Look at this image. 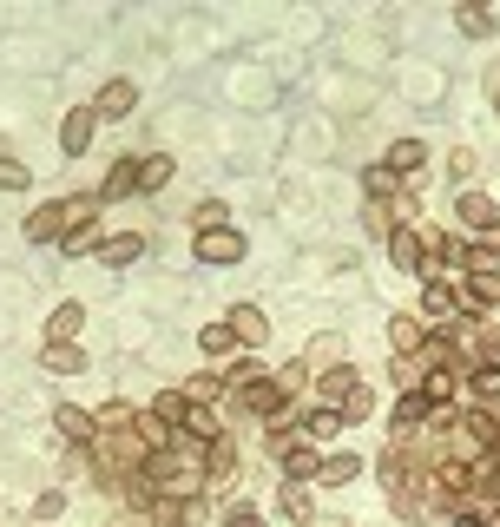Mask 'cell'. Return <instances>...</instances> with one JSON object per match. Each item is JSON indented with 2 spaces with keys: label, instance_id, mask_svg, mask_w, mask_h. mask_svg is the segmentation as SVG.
Returning <instances> with one entry per match:
<instances>
[{
  "label": "cell",
  "instance_id": "1",
  "mask_svg": "<svg viewBox=\"0 0 500 527\" xmlns=\"http://www.w3.org/2000/svg\"><path fill=\"white\" fill-rule=\"evenodd\" d=\"M461 435H454V448H500V409H461Z\"/></svg>",
  "mask_w": 500,
  "mask_h": 527
},
{
  "label": "cell",
  "instance_id": "2",
  "mask_svg": "<svg viewBox=\"0 0 500 527\" xmlns=\"http://www.w3.org/2000/svg\"><path fill=\"white\" fill-rule=\"evenodd\" d=\"M237 402H244L250 416H270V422H277V416H290V389H283V383H270V376H264V383H250V389H237Z\"/></svg>",
  "mask_w": 500,
  "mask_h": 527
},
{
  "label": "cell",
  "instance_id": "3",
  "mask_svg": "<svg viewBox=\"0 0 500 527\" xmlns=\"http://www.w3.org/2000/svg\"><path fill=\"white\" fill-rule=\"evenodd\" d=\"M198 264H237V257H244V231H231V224H224V231H198Z\"/></svg>",
  "mask_w": 500,
  "mask_h": 527
},
{
  "label": "cell",
  "instance_id": "4",
  "mask_svg": "<svg viewBox=\"0 0 500 527\" xmlns=\"http://www.w3.org/2000/svg\"><path fill=\"white\" fill-rule=\"evenodd\" d=\"M389 257L402 264V271H415V277L435 271V264H428V238H415L408 224H395V231H389Z\"/></svg>",
  "mask_w": 500,
  "mask_h": 527
},
{
  "label": "cell",
  "instance_id": "5",
  "mask_svg": "<svg viewBox=\"0 0 500 527\" xmlns=\"http://www.w3.org/2000/svg\"><path fill=\"white\" fill-rule=\"evenodd\" d=\"M422 317L435 323V330H448V323L461 317V290L441 284V277H428V290H422Z\"/></svg>",
  "mask_w": 500,
  "mask_h": 527
},
{
  "label": "cell",
  "instance_id": "6",
  "mask_svg": "<svg viewBox=\"0 0 500 527\" xmlns=\"http://www.w3.org/2000/svg\"><path fill=\"white\" fill-rule=\"evenodd\" d=\"M93 126H99V112L93 106H73L60 119V145H66V159H86V145H93Z\"/></svg>",
  "mask_w": 500,
  "mask_h": 527
},
{
  "label": "cell",
  "instance_id": "7",
  "mask_svg": "<svg viewBox=\"0 0 500 527\" xmlns=\"http://www.w3.org/2000/svg\"><path fill=\"white\" fill-rule=\"evenodd\" d=\"M454 211H461L468 231H500V205L487 192H454Z\"/></svg>",
  "mask_w": 500,
  "mask_h": 527
},
{
  "label": "cell",
  "instance_id": "8",
  "mask_svg": "<svg viewBox=\"0 0 500 527\" xmlns=\"http://www.w3.org/2000/svg\"><path fill=\"white\" fill-rule=\"evenodd\" d=\"M99 264H106V271H125V264H139L145 257V231H125V238H99Z\"/></svg>",
  "mask_w": 500,
  "mask_h": 527
},
{
  "label": "cell",
  "instance_id": "9",
  "mask_svg": "<svg viewBox=\"0 0 500 527\" xmlns=\"http://www.w3.org/2000/svg\"><path fill=\"white\" fill-rule=\"evenodd\" d=\"M132 106H139V86H132V80H106L93 93V112H99V119H125Z\"/></svg>",
  "mask_w": 500,
  "mask_h": 527
},
{
  "label": "cell",
  "instance_id": "10",
  "mask_svg": "<svg viewBox=\"0 0 500 527\" xmlns=\"http://www.w3.org/2000/svg\"><path fill=\"white\" fill-rule=\"evenodd\" d=\"M277 455H283V475H290V481L323 475V455H316V442H297V435H290V442H283Z\"/></svg>",
  "mask_w": 500,
  "mask_h": 527
},
{
  "label": "cell",
  "instance_id": "11",
  "mask_svg": "<svg viewBox=\"0 0 500 527\" xmlns=\"http://www.w3.org/2000/svg\"><path fill=\"white\" fill-rule=\"evenodd\" d=\"M231 330H237V343H244V350L257 356V343L270 336V317H264L257 304H237V310H231Z\"/></svg>",
  "mask_w": 500,
  "mask_h": 527
},
{
  "label": "cell",
  "instance_id": "12",
  "mask_svg": "<svg viewBox=\"0 0 500 527\" xmlns=\"http://www.w3.org/2000/svg\"><path fill=\"white\" fill-rule=\"evenodd\" d=\"M139 192V159H119L106 172V185H99V205H119V198H132Z\"/></svg>",
  "mask_w": 500,
  "mask_h": 527
},
{
  "label": "cell",
  "instance_id": "13",
  "mask_svg": "<svg viewBox=\"0 0 500 527\" xmlns=\"http://www.w3.org/2000/svg\"><path fill=\"white\" fill-rule=\"evenodd\" d=\"M231 475H237V442H224V435H218V442L204 448V481H211V488H224Z\"/></svg>",
  "mask_w": 500,
  "mask_h": 527
},
{
  "label": "cell",
  "instance_id": "14",
  "mask_svg": "<svg viewBox=\"0 0 500 527\" xmlns=\"http://www.w3.org/2000/svg\"><path fill=\"white\" fill-rule=\"evenodd\" d=\"M428 416H435V409H428V402L415 396V389H402V402H395V442H408V435L422 429Z\"/></svg>",
  "mask_w": 500,
  "mask_h": 527
},
{
  "label": "cell",
  "instance_id": "15",
  "mask_svg": "<svg viewBox=\"0 0 500 527\" xmlns=\"http://www.w3.org/2000/svg\"><path fill=\"white\" fill-rule=\"evenodd\" d=\"M53 429H60L66 442H79V448L99 435V429H93V416H86V409H73V402H60V409H53Z\"/></svg>",
  "mask_w": 500,
  "mask_h": 527
},
{
  "label": "cell",
  "instance_id": "16",
  "mask_svg": "<svg viewBox=\"0 0 500 527\" xmlns=\"http://www.w3.org/2000/svg\"><path fill=\"white\" fill-rule=\"evenodd\" d=\"M422 159H428V145H422V139H395L382 165H389L395 178H415V172H422Z\"/></svg>",
  "mask_w": 500,
  "mask_h": 527
},
{
  "label": "cell",
  "instance_id": "17",
  "mask_svg": "<svg viewBox=\"0 0 500 527\" xmlns=\"http://www.w3.org/2000/svg\"><path fill=\"white\" fill-rule=\"evenodd\" d=\"M40 369H53V376H79V369H86V350H79V343H47V350H40Z\"/></svg>",
  "mask_w": 500,
  "mask_h": 527
},
{
  "label": "cell",
  "instance_id": "18",
  "mask_svg": "<svg viewBox=\"0 0 500 527\" xmlns=\"http://www.w3.org/2000/svg\"><path fill=\"white\" fill-rule=\"evenodd\" d=\"M454 389H461V383H454V369H428L415 396H422L428 409H448V402H454Z\"/></svg>",
  "mask_w": 500,
  "mask_h": 527
},
{
  "label": "cell",
  "instance_id": "19",
  "mask_svg": "<svg viewBox=\"0 0 500 527\" xmlns=\"http://www.w3.org/2000/svg\"><path fill=\"white\" fill-rule=\"evenodd\" d=\"M185 416H191V396H185V389H165V396L152 402V422H165V429H185Z\"/></svg>",
  "mask_w": 500,
  "mask_h": 527
},
{
  "label": "cell",
  "instance_id": "20",
  "mask_svg": "<svg viewBox=\"0 0 500 527\" xmlns=\"http://www.w3.org/2000/svg\"><path fill=\"white\" fill-rule=\"evenodd\" d=\"M79 323H86V304H60V310L47 317V343H73Z\"/></svg>",
  "mask_w": 500,
  "mask_h": 527
},
{
  "label": "cell",
  "instance_id": "21",
  "mask_svg": "<svg viewBox=\"0 0 500 527\" xmlns=\"http://www.w3.org/2000/svg\"><path fill=\"white\" fill-rule=\"evenodd\" d=\"M461 290H468L474 310H494L500 304V271H468V284H461Z\"/></svg>",
  "mask_w": 500,
  "mask_h": 527
},
{
  "label": "cell",
  "instance_id": "22",
  "mask_svg": "<svg viewBox=\"0 0 500 527\" xmlns=\"http://www.w3.org/2000/svg\"><path fill=\"white\" fill-rule=\"evenodd\" d=\"M389 343H395V350H402V363H408V356H415V350H422V343H428L422 317H395V323H389Z\"/></svg>",
  "mask_w": 500,
  "mask_h": 527
},
{
  "label": "cell",
  "instance_id": "23",
  "mask_svg": "<svg viewBox=\"0 0 500 527\" xmlns=\"http://www.w3.org/2000/svg\"><path fill=\"white\" fill-rule=\"evenodd\" d=\"M356 475H362L356 455H323V475H316V481H323V488H349Z\"/></svg>",
  "mask_w": 500,
  "mask_h": 527
},
{
  "label": "cell",
  "instance_id": "24",
  "mask_svg": "<svg viewBox=\"0 0 500 527\" xmlns=\"http://www.w3.org/2000/svg\"><path fill=\"white\" fill-rule=\"evenodd\" d=\"M283 514H290V521H303V527L316 521V501H310V488H303V481H283Z\"/></svg>",
  "mask_w": 500,
  "mask_h": 527
},
{
  "label": "cell",
  "instance_id": "25",
  "mask_svg": "<svg viewBox=\"0 0 500 527\" xmlns=\"http://www.w3.org/2000/svg\"><path fill=\"white\" fill-rule=\"evenodd\" d=\"M224 218H231V205H224V198H204V205L191 211V238H198V231H224Z\"/></svg>",
  "mask_w": 500,
  "mask_h": 527
},
{
  "label": "cell",
  "instance_id": "26",
  "mask_svg": "<svg viewBox=\"0 0 500 527\" xmlns=\"http://www.w3.org/2000/svg\"><path fill=\"white\" fill-rule=\"evenodd\" d=\"M185 396L198 402V409H211V402L224 396V376H218V369H204V376H191V389H185Z\"/></svg>",
  "mask_w": 500,
  "mask_h": 527
},
{
  "label": "cell",
  "instance_id": "27",
  "mask_svg": "<svg viewBox=\"0 0 500 527\" xmlns=\"http://www.w3.org/2000/svg\"><path fill=\"white\" fill-rule=\"evenodd\" d=\"M198 343H204L211 356H231V350H237V330H231V323H204V336H198Z\"/></svg>",
  "mask_w": 500,
  "mask_h": 527
},
{
  "label": "cell",
  "instance_id": "28",
  "mask_svg": "<svg viewBox=\"0 0 500 527\" xmlns=\"http://www.w3.org/2000/svg\"><path fill=\"white\" fill-rule=\"evenodd\" d=\"M349 389H356V376L329 369V376H323V409H343V402H349Z\"/></svg>",
  "mask_w": 500,
  "mask_h": 527
},
{
  "label": "cell",
  "instance_id": "29",
  "mask_svg": "<svg viewBox=\"0 0 500 527\" xmlns=\"http://www.w3.org/2000/svg\"><path fill=\"white\" fill-rule=\"evenodd\" d=\"M474 165H481V159H474L468 145H454V152H448V172H454V192H468V178H474Z\"/></svg>",
  "mask_w": 500,
  "mask_h": 527
},
{
  "label": "cell",
  "instance_id": "30",
  "mask_svg": "<svg viewBox=\"0 0 500 527\" xmlns=\"http://www.w3.org/2000/svg\"><path fill=\"white\" fill-rule=\"evenodd\" d=\"M474 369H500V330L474 336Z\"/></svg>",
  "mask_w": 500,
  "mask_h": 527
},
{
  "label": "cell",
  "instance_id": "31",
  "mask_svg": "<svg viewBox=\"0 0 500 527\" xmlns=\"http://www.w3.org/2000/svg\"><path fill=\"white\" fill-rule=\"evenodd\" d=\"M66 257H86V251H99V224H79V231H66Z\"/></svg>",
  "mask_w": 500,
  "mask_h": 527
},
{
  "label": "cell",
  "instance_id": "32",
  "mask_svg": "<svg viewBox=\"0 0 500 527\" xmlns=\"http://www.w3.org/2000/svg\"><path fill=\"white\" fill-rule=\"evenodd\" d=\"M172 178V159H139V192H158Z\"/></svg>",
  "mask_w": 500,
  "mask_h": 527
},
{
  "label": "cell",
  "instance_id": "33",
  "mask_svg": "<svg viewBox=\"0 0 500 527\" xmlns=\"http://www.w3.org/2000/svg\"><path fill=\"white\" fill-rule=\"evenodd\" d=\"M362 185H369V198H389L395 185H402V178H395L389 165H369V172H362Z\"/></svg>",
  "mask_w": 500,
  "mask_h": 527
},
{
  "label": "cell",
  "instance_id": "34",
  "mask_svg": "<svg viewBox=\"0 0 500 527\" xmlns=\"http://www.w3.org/2000/svg\"><path fill=\"white\" fill-rule=\"evenodd\" d=\"M454 27H461V33H474V40H481V33H494V20H487L481 7H461V14H454Z\"/></svg>",
  "mask_w": 500,
  "mask_h": 527
},
{
  "label": "cell",
  "instance_id": "35",
  "mask_svg": "<svg viewBox=\"0 0 500 527\" xmlns=\"http://www.w3.org/2000/svg\"><path fill=\"white\" fill-rule=\"evenodd\" d=\"M27 165H14V159H0V192H27Z\"/></svg>",
  "mask_w": 500,
  "mask_h": 527
},
{
  "label": "cell",
  "instance_id": "36",
  "mask_svg": "<svg viewBox=\"0 0 500 527\" xmlns=\"http://www.w3.org/2000/svg\"><path fill=\"white\" fill-rule=\"evenodd\" d=\"M224 527H264V514L250 508V501H237V508H224Z\"/></svg>",
  "mask_w": 500,
  "mask_h": 527
},
{
  "label": "cell",
  "instance_id": "37",
  "mask_svg": "<svg viewBox=\"0 0 500 527\" xmlns=\"http://www.w3.org/2000/svg\"><path fill=\"white\" fill-rule=\"evenodd\" d=\"M362 416H369V389H349V402H343V422H362Z\"/></svg>",
  "mask_w": 500,
  "mask_h": 527
},
{
  "label": "cell",
  "instance_id": "38",
  "mask_svg": "<svg viewBox=\"0 0 500 527\" xmlns=\"http://www.w3.org/2000/svg\"><path fill=\"white\" fill-rule=\"evenodd\" d=\"M336 429H343V409H316L310 416V435H336Z\"/></svg>",
  "mask_w": 500,
  "mask_h": 527
},
{
  "label": "cell",
  "instance_id": "39",
  "mask_svg": "<svg viewBox=\"0 0 500 527\" xmlns=\"http://www.w3.org/2000/svg\"><path fill=\"white\" fill-rule=\"evenodd\" d=\"M448 521H454V527H487V521H481V514H474V508H461V514H448Z\"/></svg>",
  "mask_w": 500,
  "mask_h": 527
},
{
  "label": "cell",
  "instance_id": "40",
  "mask_svg": "<svg viewBox=\"0 0 500 527\" xmlns=\"http://www.w3.org/2000/svg\"><path fill=\"white\" fill-rule=\"evenodd\" d=\"M487 527H500V508H494V521H487Z\"/></svg>",
  "mask_w": 500,
  "mask_h": 527
},
{
  "label": "cell",
  "instance_id": "41",
  "mask_svg": "<svg viewBox=\"0 0 500 527\" xmlns=\"http://www.w3.org/2000/svg\"><path fill=\"white\" fill-rule=\"evenodd\" d=\"M494 112H500V93H494Z\"/></svg>",
  "mask_w": 500,
  "mask_h": 527
},
{
  "label": "cell",
  "instance_id": "42",
  "mask_svg": "<svg viewBox=\"0 0 500 527\" xmlns=\"http://www.w3.org/2000/svg\"><path fill=\"white\" fill-rule=\"evenodd\" d=\"M178 527H185V521H178Z\"/></svg>",
  "mask_w": 500,
  "mask_h": 527
}]
</instances>
